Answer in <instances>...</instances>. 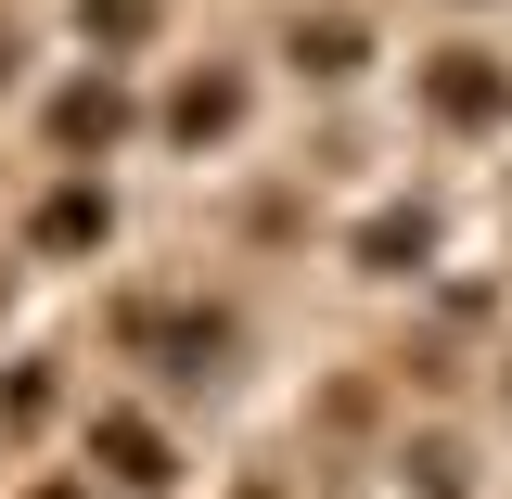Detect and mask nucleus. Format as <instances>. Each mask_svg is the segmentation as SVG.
Listing matches in <instances>:
<instances>
[{
    "mask_svg": "<svg viewBox=\"0 0 512 499\" xmlns=\"http://www.w3.org/2000/svg\"><path fill=\"white\" fill-rule=\"evenodd\" d=\"M116 128H128V90H116V77H90V90H64V103H52V141H64V154H103Z\"/></svg>",
    "mask_w": 512,
    "mask_h": 499,
    "instance_id": "nucleus-2",
    "label": "nucleus"
},
{
    "mask_svg": "<svg viewBox=\"0 0 512 499\" xmlns=\"http://www.w3.org/2000/svg\"><path fill=\"white\" fill-rule=\"evenodd\" d=\"M295 64H308V77H359V64H372V39H359L346 13H320V26H295Z\"/></svg>",
    "mask_w": 512,
    "mask_h": 499,
    "instance_id": "nucleus-4",
    "label": "nucleus"
},
{
    "mask_svg": "<svg viewBox=\"0 0 512 499\" xmlns=\"http://www.w3.org/2000/svg\"><path fill=\"white\" fill-rule=\"evenodd\" d=\"M90 448L116 461V487H167V436H154L141 410H103V423H90Z\"/></svg>",
    "mask_w": 512,
    "mask_h": 499,
    "instance_id": "nucleus-3",
    "label": "nucleus"
},
{
    "mask_svg": "<svg viewBox=\"0 0 512 499\" xmlns=\"http://www.w3.org/2000/svg\"><path fill=\"white\" fill-rule=\"evenodd\" d=\"M359 256H372V269H410V256H423V205H410V218H372Z\"/></svg>",
    "mask_w": 512,
    "mask_h": 499,
    "instance_id": "nucleus-7",
    "label": "nucleus"
},
{
    "mask_svg": "<svg viewBox=\"0 0 512 499\" xmlns=\"http://www.w3.org/2000/svg\"><path fill=\"white\" fill-rule=\"evenodd\" d=\"M39 244H52V256L103 244V192H90V180H77V192H52V205H39Z\"/></svg>",
    "mask_w": 512,
    "mask_h": 499,
    "instance_id": "nucleus-5",
    "label": "nucleus"
},
{
    "mask_svg": "<svg viewBox=\"0 0 512 499\" xmlns=\"http://www.w3.org/2000/svg\"><path fill=\"white\" fill-rule=\"evenodd\" d=\"M410 487H423V499H461V448H410Z\"/></svg>",
    "mask_w": 512,
    "mask_h": 499,
    "instance_id": "nucleus-8",
    "label": "nucleus"
},
{
    "mask_svg": "<svg viewBox=\"0 0 512 499\" xmlns=\"http://www.w3.org/2000/svg\"><path fill=\"white\" fill-rule=\"evenodd\" d=\"M423 103H436V128H500L512 116V64L500 52H436L423 64Z\"/></svg>",
    "mask_w": 512,
    "mask_h": 499,
    "instance_id": "nucleus-1",
    "label": "nucleus"
},
{
    "mask_svg": "<svg viewBox=\"0 0 512 499\" xmlns=\"http://www.w3.org/2000/svg\"><path fill=\"white\" fill-rule=\"evenodd\" d=\"M154 26V0H90V39H141Z\"/></svg>",
    "mask_w": 512,
    "mask_h": 499,
    "instance_id": "nucleus-9",
    "label": "nucleus"
},
{
    "mask_svg": "<svg viewBox=\"0 0 512 499\" xmlns=\"http://www.w3.org/2000/svg\"><path fill=\"white\" fill-rule=\"evenodd\" d=\"M231 116H244V90H231V77H192V90H180V141H218Z\"/></svg>",
    "mask_w": 512,
    "mask_h": 499,
    "instance_id": "nucleus-6",
    "label": "nucleus"
},
{
    "mask_svg": "<svg viewBox=\"0 0 512 499\" xmlns=\"http://www.w3.org/2000/svg\"><path fill=\"white\" fill-rule=\"evenodd\" d=\"M39 499H90V487H39Z\"/></svg>",
    "mask_w": 512,
    "mask_h": 499,
    "instance_id": "nucleus-10",
    "label": "nucleus"
}]
</instances>
